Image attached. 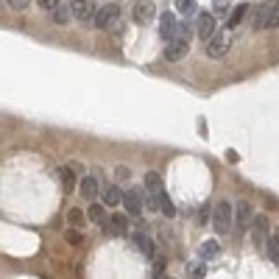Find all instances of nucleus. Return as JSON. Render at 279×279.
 <instances>
[{
  "instance_id": "nucleus-1",
  "label": "nucleus",
  "mask_w": 279,
  "mask_h": 279,
  "mask_svg": "<svg viewBox=\"0 0 279 279\" xmlns=\"http://www.w3.org/2000/svg\"><path fill=\"white\" fill-rule=\"evenodd\" d=\"M92 22H95L98 31H115V28H120V6L118 3L101 6L95 11V17H92Z\"/></svg>"
},
{
  "instance_id": "nucleus-2",
  "label": "nucleus",
  "mask_w": 279,
  "mask_h": 279,
  "mask_svg": "<svg viewBox=\"0 0 279 279\" xmlns=\"http://www.w3.org/2000/svg\"><path fill=\"white\" fill-rule=\"evenodd\" d=\"M212 226H215L218 235H226L235 226V207L229 201H218L212 207Z\"/></svg>"
},
{
  "instance_id": "nucleus-3",
  "label": "nucleus",
  "mask_w": 279,
  "mask_h": 279,
  "mask_svg": "<svg viewBox=\"0 0 279 279\" xmlns=\"http://www.w3.org/2000/svg\"><path fill=\"white\" fill-rule=\"evenodd\" d=\"M277 8H279V0H268L257 8L254 14V31H265V28H274V17H277Z\"/></svg>"
},
{
  "instance_id": "nucleus-4",
  "label": "nucleus",
  "mask_w": 279,
  "mask_h": 279,
  "mask_svg": "<svg viewBox=\"0 0 279 279\" xmlns=\"http://www.w3.org/2000/svg\"><path fill=\"white\" fill-rule=\"evenodd\" d=\"M123 207H126V215L140 218V212L145 209V193H140L137 187L126 190V193H123Z\"/></svg>"
},
{
  "instance_id": "nucleus-5",
  "label": "nucleus",
  "mask_w": 279,
  "mask_h": 279,
  "mask_svg": "<svg viewBox=\"0 0 279 279\" xmlns=\"http://www.w3.org/2000/svg\"><path fill=\"white\" fill-rule=\"evenodd\" d=\"M195 34L204 39V45H207L212 36L218 34V25H215V14H198V20H195Z\"/></svg>"
},
{
  "instance_id": "nucleus-6",
  "label": "nucleus",
  "mask_w": 279,
  "mask_h": 279,
  "mask_svg": "<svg viewBox=\"0 0 279 279\" xmlns=\"http://www.w3.org/2000/svg\"><path fill=\"white\" fill-rule=\"evenodd\" d=\"M70 11H73V17L78 22H90L95 17L98 6H95V0H70Z\"/></svg>"
},
{
  "instance_id": "nucleus-7",
  "label": "nucleus",
  "mask_w": 279,
  "mask_h": 279,
  "mask_svg": "<svg viewBox=\"0 0 279 279\" xmlns=\"http://www.w3.org/2000/svg\"><path fill=\"white\" fill-rule=\"evenodd\" d=\"M251 235H254V243H257L260 249H265V240L271 235V221H268V215H254V221H251Z\"/></svg>"
},
{
  "instance_id": "nucleus-8",
  "label": "nucleus",
  "mask_w": 279,
  "mask_h": 279,
  "mask_svg": "<svg viewBox=\"0 0 279 279\" xmlns=\"http://www.w3.org/2000/svg\"><path fill=\"white\" fill-rule=\"evenodd\" d=\"M251 221H254V215H251V204L246 201H237L235 204V226H237V232H246L251 226Z\"/></svg>"
},
{
  "instance_id": "nucleus-9",
  "label": "nucleus",
  "mask_w": 279,
  "mask_h": 279,
  "mask_svg": "<svg viewBox=\"0 0 279 279\" xmlns=\"http://www.w3.org/2000/svg\"><path fill=\"white\" fill-rule=\"evenodd\" d=\"M106 232L109 235H118V237H123V235H129V215L126 212H115L112 218H106Z\"/></svg>"
},
{
  "instance_id": "nucleus-10",
  "label": "nucleus",
  "mask_w": 279,
  "mask_h": 279,
  "mask_svg": "<svg viewBox=\"0 0 279 279\" xmlns=\"http://www.w3.org/2000/svg\"><path fill=\"white\" fill-rule=\"evenodd\" d=\"M153 14H156V6H153V0H134V20L140 25H145V22L153 20Z\"/></svg>"
},
{
  "instance_id": "nucleus-11",
  "label": "nucleus",
  "mask_w": 279,
  "mask_h": 279,
  "mask_svg": "<svg viewBox=\"0 0 279 279\" xmlns=\"http://www.w3.org/2000/svg\"><path fill=\"white\" fill-rule=\"evenodd\" d=\"M187 53H190V42H181V39H170L167 42V48H165L167 62H181Z\"/></svg>"
},
{
  "instance_id": "nucleus-12",
  "label": "nucleus",
  "mask_w": 279,
  "mask_h": 279,
  "mask_svg": "<svg viewBox=\"0 0 279 279\" xmlns=\"http://www.w3.org/2000/svg\"><path fill=\"white\" fill-rule=\"evenodd\" d=\"M226 50H229V39L226 36H212V39L207 42V56L209 59H223L226 56Z\"/></svg>"
},
{
  "instance_id": "nucleus-13",
  "label": "nucleus",
  "mask_w": 279,
  "mask_h": 279,
  "mask_svg": "<svg viewBox=\"0 0 279 279\" xmlns=\"http://www.w3.org/2000/svg\"><path fill=\"white\" fill-rule=\"evenodd\" d=\"M176 28H179V22H176V17L170 11H162V17H159V36L162 39H173L176 36Z\"/></svg>"
},
{
  "instance_id": "nucleus-14",
  "label": "nucleus",
  "mask_w": 279,
  "mask_h": 279,
  "mask_svg": "<svg viewBox=\"0 0 279 279\" xmlns=\"http://www.w3.org/2000/svg\"><path fill=\"white\" fill-rule=\"evenodd\" d=\"M101 201H104V207H118V204H123V190L118 184H106L101 190Z\"/></svg>"
},
{
  "instance_id": "nucleus-15",
  "label": "nucleus",
  "mask_w": 279,
  "mask_h": 279,
  "mask_svg": "<svg viewBox=\"0 0 279 279\" xmlns=\"http://www.w3.org/2000/svg\"><path fill=\"white\" fill-rule=\"evenodd\" d=\"M98 190H101V187H98V179H95V176H84V179L78 181V193H81L87 201H95V198H98Z\"/></svg>"
},
{
  "instance_id": "nucleus-16",
  "label": "nucleus",
  "mask_w": 279,
  "mask_h": 279,
  "mask_svg": "<svg viewBox=\"0 0 279 279\" xmlns=\"http://www.w3.org/2000/svg\"><path fill=\"white\" fill-rule=\"evenodd\" d=\"M265 254H268V260H271L274 265H279V229L277 226L271 229V235L265 240Z\"/></svg>"
},
{
  "instance_id": "nucleus-17",
  "label": "nucleus",
  "mask_w": 279,
  "mask_h": 279,
  "mask_svg": "<svg viewBox=\"0 0 279 279\" xmlns=\"http://www.w3.org/2000/svg\"><path fill=\"white\" fill-rule=\"evenodd\" d=\"M162 176L156 173V170H148L145 173V198H153V195H159L162 193Z\"/></svg>"
},
{
  "instance_id": "nucleus-18",
  "label": "nucleus",
  "mask_w": 279,
  "mask_h": 279,
  "mask_svg": "<svg viewBox=\"0 0 279 279\" xmlns=\"http://www.w3.org/2000/svg\"><path fill=\"white\" fill-rule=\"evenodd\" d=\"M134 246H137V249L142 251L145 257H153V254H156V246H153V240H151V237H148L142 229L134 232Z\"/></svg>"
},
{
  "instance_id": "nucleus-19",
  "label": "nucleus",
  "mask_w": 279,
  "mask_h": 279,
  "mask_svg": "<svg viewBox=\"0 0 279 279\" xmlns=\"http://www.w3.org/2000/svg\"><path fill=\"white\" fill-rule=\"evenodd\" d=\"M59 176H62V187H64V193H73V187L78 184V179H76V167H73V165H64L62 170H59Z\"/></svg>"
},
{
  "instance_id": "nucleus-20",
  "label": "nucleus",
  "mask_w": 279,
  "mask_h": 279,
  "mask_svg": "<svg viewBox=\"0 0 279 279\" xmlns=\"http://www.w3.org/2000/svg\"><path fill=\"white\" fill-rule=\"evenodd\" d=\"M106 207L104 204H98V201H90V207H87V221L92 223H106Z\"/></svg>"
},
{
  "instance_id": "nucleus-21",
  "label": "nucleus",
  "mask_w": 279,
  "mask_h": 279,
  "mask_svg": "<svg viewBox=\"0 0 279 279\" xmlns=\"http://www.w3.org/2000/svg\"><path fill=\"white\" fill-rule=\"evenodd\" d=\"M218 254H221V243H218V240H204V243L198 246V257L201 260H215Z\"/></svg>"
},
{
  "instance_id": "nucleus-22",
  "label": "nucleus",
  "mask_w": 279,
  "mask_h": 279,
  "mask_svg": "<svg viewBox=\"0 0 279 279\" xmlns=\"http://www.w3.org/2000/svg\"><path fill=\"white\" fill-rule=\"evenodd\" d=\"M246 14H249V6H246V3H240V6H232V14L229 17H226V28H237L240 25V22H243V17Z\"/></svg>"
},
{
  "instance_id": "nucleus-23",
  "label": "nucleus",
  "mask_w": 279,
  "mask_h": 279,
  "mask_svg": "<svg viewBox=\"0 0 279 279\" xmlns=\"http://www.w3.org/2000/svg\"><path fill=\"white\" fill-rule=\"evenodd\" d=\"M70 17H73V11H70V3H59V6L53 8V20L59 22V25L70 22Z\"/></svg>"
},
{
  "instance_id": "nucleus-24",
  "label": "nucleus",
  "mask_w": 279,
  "mask_h": 279,
  "mask_svg": "<svg viewBox=\"0 0 279 279\" xmlns=\"http://www.w3.org/2000/svg\"><path fill=\"white\" fill-rule=\"evenodd\" d=\"M176 11L187 20V17H193V14L198 11V6H195V0H176Z\"/></svg>"
},
{
  "instance_id": "nucleus-25",
  "label": "nucleus",
  "mask_w": 279,
  "mask_h": 279,
  "mask_svg": "<svg viewBox=\"0 0 279 279\" xmlns=\"http://www.w3.org/2000/svg\"><path fill=\"white\" fill-rule=\"evenodd\" d=\"M84 221H87V215H84V212H81L78 207H73V209L67 212V223L73 226V229H81V226H84Z\"/></svg>"
},
{
  "instance_id": "nucleus-26",
  "label": "nucleus",
  "mask_w": 279,
  "mask_h": 279,
  "mask_svg": "<svg viewBox=\"0 0 279 279\" xmlns=\"http://www.w3.org/2000/svg\"><path fill=\"white\" fill-rule=\"evenodd\" d=\"M232 8V0H212V11L215 14H229Z\"/></svg>"
},
{
  "instance_id": "nucleus-27",
  "label": "nucleus",
  "mask_w": 279,
  "mask_h": 279,
  "mask_svg": "<svg viewBox=\"0 0 279 279\" xmlns=\"http://www.w3.org/2000/svg\"><path fill=\"white\" fill-rule=\"evenodd\" d=\"M204 274H207V268H204L201 263H193V265H190V279H204Z\"/></svg>"
},
{
  "instance_id": "nucleus-28",
  "label": "nucleus",
  "mask_w": 279,
  "mask_h": 279,
  "mask_svg": "<svg viewBox=\"0 0 279 279\" xmlns=\"http://www.w3.org/2000/svg\"><path fill=\"white\" fill-rule=\"evenodd\" d=\"M6 3L14 8V11H25V8L31 6V0H6Z\"/></svg>"
},
{
  "instance_id": "nucleus-29",
  "label": "nucleus",
  "mask_w": 279,
  "mask_h": 279,
  "mask_svg": "<svg viewBox=\"0 0 279 279\" xmlns=\"http://www.w3.org/2000/svg\"><path fill=\"white\" fill-rule=\"evenodd\" d=\"M84 237H81V232L78 229H73V226H70V232H67V243H73V246H78L81 243Z\"/></svg>"
},
{
  "instance_id": "nucleus-30",
  "label": "nucleus",
  "mask_w": 279,
  "mask_h": 279,
  "mask_svg": "<svg viewBox=\"0 0 279 279\" xmlns=\"http://www.w3.org/2000/svg\"><path fill=\"white\" fill-rule=\"evenodd\" d=\"M59 3H62V0H39V6H45L48 11H53V8L59 6Z\"/></svg>"
},
{
  "instance_id": "nucleus-31",
  "label": "nucleus",
  "mask_w": 279,
  "mask_h": 279,
  "mask_svg": "<svg viewBox=\"0 0 279 279\" xmlns=\"http://www.w3.org/2000/svg\"><path fill=\"white\" fill-rule=\"evenodd\" d=\"M274 28H279V8H277V17H274Z\"/></svg>"
},
{
  "instance_id": "nucleus-32",
  "label": "nucleus",
  "mask_w": 279,
  "mask_h": 279,
  "mask_svg": "<svg viewBox=\"0 0 279 279\" xmlns=\"http://www.w3.org/2000/svg\"><path fill=\"white\" fill-rule=\"evenodd\" d=\"M153 279H167V277H165V274H156V277H153Z\"/></svg>"
}]
</instances>
